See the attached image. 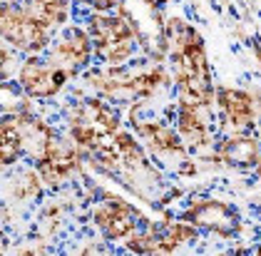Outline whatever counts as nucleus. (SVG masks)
<instances>
[{
    "label": "nucleus",
    "mask_w": 261,
    "mask_h": 256,
    "mask_svg": "<svg viewBox=\"0 0 261 256\" xmlns=\"http://www.w3.org/2000/svg\"><path fill=\"white\" fill-rule=\"evenodd\" d=\"M164 40L167 58L179 82V97L194 99L209 107L214 99V87L201 35L181 18H169L164 22Z\"/></svg>",
    "instance_id": "1"
},
{
    "label": "nucleus",
    "mask_w": 261,
    "mask_h": 256,
    "mask_svg": "<svg viewBox=\"0 0 261 256\" xmlns=\"http://www.w3.org/2000/svg\"><path fill=\"white\" fill-rule=\"evenodd\" d=\"M117 13L132 28L144 55H149L154 62H164L167 60L164 22L167 20L162 18V8H157L152 0H120Z\"/></svg>",
    "instance_id": "2"
},
{
    "label": "nucleus",
    "mask_w": 261,
    "mask_h": 256,
    "mask_svg": "<svg viewBox=\"0 0 261 256\" xmlns=\"http://www.w3.org/2000/svg\"><path fill=\"white\" fill-rule=\"evenodd\" d=\"M90 38L92 47L110 67H122L135 53V33L124 18H112L105 13H95L90 18Z\"/></svg>",
    "instance_id": "3"
},
{
    "label": "nucleus",
    "mask_w": 261,
    "mask_h": 256,
    "mask_svg": "<svg viewBox=\"0 0 261 256\" xmlns=\"http://www.w3.org/2000/svg\"><path fill=\"white\" fill-rule=\"evenodd\" d=\"M0 28H3V38L10 47L25 50L30 55L42 53L47 47V25L40 18H35L30 10H20L13 3L3 5V15H0Z\"/></svg>",
    "instance_id": "4"
},
{
    "label": "nucleus",
    "mask_w": 261,
    "mask_h": 256,
    "mask_svg": "<svg viewBox=\"0 0 261 256\" xmlns=\"http://www.w3.org/2000/svg\"><path fill=\"white\" fill-rule=\"evenodd\" d=\"M75 75H77L75 70L55 65L53 60L42 62L38 58H28L20 65V70H18V85L25 90L28 97L45 99V97H55L67 85V80H72Z\"/></svg>",
    "instance_id": "5"
},
{
    "label": "nucleus",
    "mask_w": 261,
    "mask_h": 256,
    "mask_svg": "<svg viewBox=\"0 0 261 256\" xmlns=\"http://www.w3.org/2000/svg\"><path fill=\"white\" fill-rule=\"evenodd\" d=\"M82 164V147L75 139L55 137L50 139L45 155L38 159V174L45 187H60L62 182L72 177Z\"/></svg>",
    "instance_id": "6"
},
{
    "label": "nucleus",
    "mask_w": 261,
    "mask_h": 256,
    "mask_svg": "<svg viewBox=\"0 0 261 256\" xmlns=\"http://www.w3.org/2000/svg\"><path fill=\"white\" fill-rule=\"evenodd\" d=\"M181 219L189 221V224H194L197 229L214 232L219 237H234V234L241 232L239 212L231 204L219 201V199H199V201H194L181 214Z\"/></svg>",
    "instance_id": "7"
},
{
    "label": "nucleus",
    "mask_w": 261,
    "mask_h": 256,
    "mask_svg": "<svg viewBox=\"0 0 261 256\" xmlns=\"http://www.w3.org/2000/svg\"><path fill=\"white\" fill-rule=\"evenodd\" d=\"M137 219L140 214L132 204L112 194H105V201L95 212V224L100 226L102 237L110 241H124L127 237H132L137 232Z\"/></svg>",
    "instance_id": "8"
},
{
    "label": "nucleus",
    "mask_w": 261,
    "mask_h": 256,
    "mask_svg": "<svg viewBox=\"0 0 261 256\" xmlns=\"http://www.w3.org/2000/svg\"><path fill=\"white\" fill-rule=\"evenodd\" d=\"M217 105H219L221 115L226 117V122L237 130H249L261 117V105L244 90L221 87L217 92Z\"/></svg>",
    "instance_id": "9"
},
{
    "label": "nucleus",
    "mask_w": 261,
    "mask_h": 256,
    "mask_svg": "<svg viewBox=\"0 0 261 256\" xmlns=\"http://www.w3.org/2000/svg\"><path fill=\"white\" fill-rule=\"evenodd\" d=\"M13 117V124H15V132H18V142H20L22 157L38 159L45 155L50 139L55 137L53 127L45 124L42 119L33 117L30 112H22V115H10Z\"/></svg>",
    "instance_id": "10"
},
{
    "label": "nucleus",
    "mask_w": 261,
    "mask_h": 256,
    "mask_svg": "<svg viewBox=\"0 0 261 256\" xmlns=\"http://www.w3.org/2000/svg\"><path fill=\"white\" fill-rule=\"evenodd\" d=\"M179 137L189 144V147H206L212 144V135H209V115H206V105L194 102V99L179 97Z\"/></svg>",
    "instance_id": "11"
},
{
    "label": "nucleus",
    "mask_w": 261,
    "mask_h": 256,
    "mask_svg": "<svg viewBox=\"0 0 261 256\" xmlns=\"http://www.w3.org/2000/svg\"><path fill=\"white\" fill-rule=\"evenodd\" d=\"M90 53H92V38H90V33H85L80 28H65L60 40L55 42V55L50 60L55 65H62V67L77 72L82 65H87Z\"/></svg>",
    "instance_id": "12"
},
{
    "label": "nucleus",
    "mask_w": 261,
    "mask_h": 256,
    "mask_svg": "<svg viewBox=\"0 0 261 256\" xmlns=\"http://www.w3.org/2000/svg\"><path fill=\"white\" fill-rule=\"evenodd\" d=\"M132 127L137 130L140 135L157 155H184V144H181V137L164 122H157V119H149V122H137L132 119Z\"/></svg>",
    "instance_id": "13"
},
{
    "label": "nucleus",
    "mask_w": 261,
    "mask_h": 256,
    "mask_svg": "<svg viewBox=\"0 0 261 256\" xmlns=\"http://www.w3.org/2000/svg\"><path fill=\"white\" fill-rule=\"evenodd\" d=\"M217 157L229 167L251 169V167H256L261 157V144L259 139L249 137V135H237V137H229L224 144H219Z\"/></svg>",
    "instance_id": "14"
},
{
    "label": "nucleus",
    "mask_w": 261,
    "mask_h": 256,
    "mask_svg": "<svg viewBox=\"0 0 261 256\" xmlns=\"http://www.w3.org/2000/svg\"><path fill=\"white\" fill-rule=\"evenodd\" d=\"M0 139H3V149H0V159L5 167L15 164L18 159L22 157V149H20V142H18V132H15V124H13V117L8 115L3 127H0Z\"/></svg>",
    "instance_id": "15"
},
{
    "label": "nucleus",
    "mask_w": 261,
    "mask_h": 256,
    "mask_svg": "<svg viewBox=\"0 0 261 256\" xmlns=\"http://www.w3.org/2000/svg\"><path fill=\"white\" fill-rule=\"evenodd\" d=\"M3 102H5V112H8V115H22V112H30V97L22 95L20 85H10V82H5V85H3Z\"/></svg>",
    "instance_id": "16"
},
{
    "label": "nucleus",
    "mask_w": 261,
    "mask_h": 256,
    "mask_svg": "<svg viewBox=\"0 0 261 256\" xmlns=\"http://www.w3.org/2000/svg\"><path fill=\"white\" fill-rule=\"evenodd\" d=\"M42 189V179L40 174H38V169L35 172H25L20 179H15V187H13V194H15V199H35L38 194H40Z\"/></svg>",
    "instance_id": "17"
},
{
    "label": "nucleus",
    "mask_w": 261,
    "mask_h": 256,
    "mask_svg": "<svg viewBox=\"0 0 261 256\" xmlns=\"http://www.w3.org/2000/svg\"><path fill=\"white\" fill-rule=\"evenodd\" d=\"M152 3H154V5H157V8H164V5H167V3H169V0H152Z\"/></svg>",
    "instance_id": "18"
},
{
    "label": "nucleus",
    "mask_w": 261,
    "mask_h": 256,
    "mask_svg": "<svg viewBox=\"0 0 261 256\" xmlns=\"http://www.w3.org/2000/svg\"><path fill=\"white\" fill-rule=\"evenodd\" d=\"M254 50H256V58H259V65H261V42H256V47H254Z\"/></svg>",
    "instance_id": "19"
},
{
    "label": "nucleus",
    "mask_w": 261,
    "mask_h": 256,
    "mask_svg": "<svg viewBox=\"0 0 261 256\" xmlns=\"http://www.w3.org/2000/svg\"><path fill=\"white\" fill-rule=\"evenodd\" d=\"M256 174L261 177V157H259V162H256Z\"/></svg>",
    "instance_id": "20"
},
{
    "label": "nucleus",
    "mask_w": 261,
    "mask_h": 256,
    "mask_svg": "<svg viewBox=\"0 0 261 256\" xmlns=\"http://www.w3.org/2000/svg\"><path fill=\"white\" fill-rule=\"evenodd\" d=\"M256 254H261V244H259V249H256Z\"/></svg>",
    "instance_id": "21"
}]
</instances>
